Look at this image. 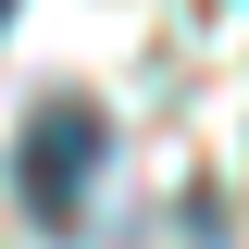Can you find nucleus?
I'll use <instances>...</instances> for the list:
<instances>
[{
	"mask_svg": "<svg viewBox=\"0 0 249 249\" xmlns=\"http://www.w3.org/2000/svg\"><path fill=\"white\" fill-rule=\"evenodd\" d=\"M0 25H13V0H0Z\"/></svg>",
	"mask_w": 249,
	"mask_h": 249,
	"instance_id": "nucleus-2",
	"label": "nucleus"
},
{
	"mask_svg": "<svg viewBox=\"0 0 249 249\" xmlns=\"http://www.w3.org/2000/svg\"><path fill=\"white\" fill-rule=\"evenodd\" d=\"M88 162H100V112L88 100H50V112L25 124V199H37V224H75Z\"/></svg>",
	"mask_w": 249,
	"mask_h": 249,
	"instance_id": "nucleus-1",
	"label": "nucleus"
}]
</instances>
